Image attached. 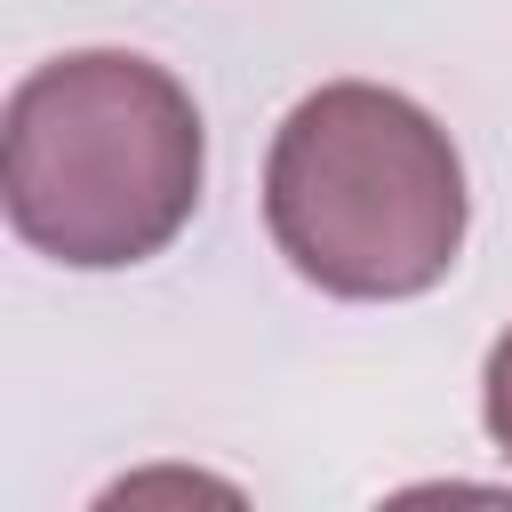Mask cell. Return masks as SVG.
<instances>
[{
	"label": "cell",
	"mask_w": 512,
	"mask_h": 512,
	"mask_svg": "<svg viewBox=\"0 0 512 512\" xmlns=\"http://www.w3.org/2000/svg\"><path fill=\"white\" fill-rule=\"evenodd\" d=\"M208 176L200 104L184 80L128 48H72L16 80L0 192L24 248L72 272H120L160 256Z\"/></svg>",
	"instance_id": "obj_1"
},
{
	"label": "cell",
	"mask_w": 512,
	"mask_h": 512,
	"mask_svg": "<svg viewBox=\"0 0 512 512\" xmlns=\"http://www.w3.org/2000/svg\"><path fill=\"white\" fill-rule=\"evenodd\" d=\"M264 224L312 288L400 304L440 288L464 248V160L400 88L328 80L272 136Z\"/></svg>",
	"instance_id": "obj_2"
},
{
	"label": "cell",
	"mask_w": 512,
	"mask_h": 512,
	"mask_svg": "<svg viewBox=\"0 0 512 512\" xmlns=\"http://www.w3.org/2000/svg\"><path fill=\"white\" fill-rule=\"evenodd\" d=\"M88 512H256V504L224 472H200V464H136Z\"/></svg>",
	"instance_id": "obj_3"
},
{
	"label": "cell",
	"mask_w": 512,
	"mask_h": 512,
	"mask_svg": "<svg viewBox=\"0 0 512 512\" xmlns=\"http://www.w3.org/2000/svg\"><path fill=\"white\" fill-rule=\"evenodd\" d=\"M376 512H512V488H488V480H416V488H392Z\"/></svg>",
	"instance_id": "obj_4"
},
{
	"label": "cell",
	"mask_w": 512,
	"mask_h": 512,
	"mask_svg": "<svg viewBox=\"0 0 512 512\" xmlns=\"http://www.w3.org/2000/svg\"><path fill=\"white\" fill-rule=\"evenodd\" d=\"M480 416H488V440L512 456V328L496 336L488 352V376H480Z\"/></svg>",
	"instance_id": "obj_5"
}]
</instances>
